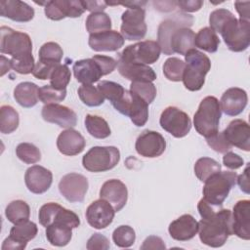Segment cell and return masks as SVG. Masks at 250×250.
<instances>
[{"instance_id": "6da1fadb", "label": "cell", "mask_w": 250, "mask_h": 250, "mask_svg": "<svg viewBox=\"0 0 250 250\" xmlns=\"http://www.w3.org/2000/svg\"><path fill=\"white\" fill-rule=\"evenodd\" d=\"M198 234L201 242L210 247L223 246L232 232L231 211L221 209L214 211L198 222Z\"/></svg>"}, {"instance_id": "7a4b0ae2", "label": "cell", "mask_w": 250, "mask_h": 250, "mask_svg": "<svg viewBox=\"0 0 250 250\" xmlns=\"http://www.w3.org/2000/svg\"><path fill=\"white\" fill-rule=\"evenodd\" d=\"M186 66L182 81L189 91L200 90L205 82V76L211 68L210 59L202 52L192 49L185 55Z\"/></svg>"}, {"instance_id": "3957f363", "label": "cell", "mask_w": 250, "mask_h": 250, "mask_svg": "<svg viewBox=\"0 0 250 250\" xmlns=\"http://www.w3.org/2000/svg\"><path fill=\"white\" fill-rule=\"evenodd\" d=\"M222 116L220 102L213 96L205 97L199 104L193 116V125L197 133L208 138L219 132V124Z\"/></svg>"}, {"instance_id": "277c9868", "label": "cell", "mask_w": 250, "mask_h": 250, "mask_svg": "<svg viewBox=\"0 0 250 250\" xmlns=\"http://www.w3.org/2000/svg\"><path fill=\"white\" fill-rule=\"evenodd\" d=\"M237 174L231 171H220L210 176L204 183L203 199L213 206H222L230 189L236 184Z\"/></svg>"}, {"instance_id": "5b68a950", "label": "cell", "mask_w": 250, "mask_h": 250, "mask_svg": "<svg viewBox=\"0 0 250 250\" xmlns=\"http://www.w3.org/2000/svg\"><path fill=\"white\" fill-rule=\"evenodd\" d=\"M120 160L115 146H93L82 158L83 167L89 172H105L113 169Z\"/></svg>"}, {"instance_id": "8992f818", "label": "cell", "mask_w": 250, "mask_h": 250, "mask_svg": "<svg viewBox=\"0 0 250 250\" xmlns=\"http://www.w3.org/2000/svg\"><path fill=\"white\" fill-rule=\"evenodd\" d=\"M220 33L230 51H245L250 44V21L232 17L223 25Z\"/></svg>"}, {"instance_id": "52a82bcc", "label": "cell", "mask_w": 250, "mask_h": 250, "mask_svg": "<svg viewBox=\"0 0 250 250\" xmlns=\"http://www.w3.org/2000/svg\"><path fill=\"white\" fill-rule=\"evenodd\" d=\"M121 114L130 117L138 127L144 126L148 119V104L138 95L126 90L122 99L113 104Z\"/></svg>"}, {"instance_id": "ba28073f", "label": "cell", "mask_w": 250, "mask_h": 250, "mask_svg": "<svg viewBox=\"0 0 250 250\" xmlns=\"http://www.w3.org/2000/svg\"><path fill=\"white\" fill-rule=\"evenodd\" d=\"M0 51L12 58L32 54V42L28 34L14 30L7 26L0 28Z\"/></svg>"}, {"instance_id": "9c48e42d", "label": "cell", "mask_w": 250, "mask_h": 250, "mask_svg": "<svg viewBox=\"0 0 250 250\" xmlns=\"http://www.w3.org/2000/svg\"><path fill=\"white\" fill-rule=\"evenodd\" d=\"M161 48L156 41L146 40L127 46L119 56V61L139 62L143 64L154 63L160 57Z\"/></svg>"}, {"instance_id": "30bf717a", "label": "cell", "mask_w": 250, "mask_h": 250, "mask_svg": "<svg viewBox=\"0 0 250 250\" xmlns=\"http://www.w3.org/2000/svg\"><path fill=\"white\" fill-rule=\"evenodd\" d=\"M162 129L175 138L186 137L191 129V120L189 116L176 106L166 107L159 119Z\"/></svg>"}, {"instance_id": "8fae6325", "label": "cell", "mask_w": 250, "mask_h": 250, "mask_svg": "<svg viewBox=\"0 0 250 250\" xmlns=\"http://www.w3.org/2000/svg\"><path fill=\"white\" fill-rule=\"evenodd\" d=\"M146 12L141 7L128 8L121 16V35L129 41L141 40L146 34Z\"/></svg>"}, {"instance_id": "7c38bea8", "label": "cell", "mask_w": 250, "mask_h": 250, "mask_svg": "<svg viewBox=\"0 0 250 250\" xmlns=\"http://www.w3.org/2000/svg\"><path fill=\"white\" fill-rule=\"evenodd\" d=\"M89 188L88 180L78 173L64 175L59 183L61 194L69 202H82Z\"/></svg>"}, {"instance_id": "4fadbf2b", "label": "cell", "mask_w": 250, "mask_h": 250, "mask_svg": "<svg viewBox=\"0 0 250 250\" xmlns=\"http://www.w3.org/2000/svg\"><path fill=\"white\" fill-rule=\"evenodd\" d=\"M193 22V18L190 15L180 13L172 18L164 20L158 26L157 30V43L161 51L165 55H172L169 41L172 33L180 27H189Z\"/></svg>"}, {"instance_id": "5bb4252c", "label": "cell", "mask_w": 250, "mask_h": 250, "mask_svg": "<svg viewBox=\"0 0 250 250\" xmlns=\"http://www.w3.org/2000/svg\"><path fill=\"white\" fill-rule=\"evenodd\" d=\"M85 11L83 2L79 0L48 1L44 8L46 17L52 21H61L64 18H78Z\"/></svg>"}, {"instance_id": "9a60e30c", "label": "cell", "mask_w": 250, "mask_h": 250, "mask_svg": "<svg viewBox=\"0 0 250 250\" xmlns=\"http://www.w3.org/2000/svg\"><path fill=\"white\" fill-rule=\"evenodd\" d=\"M135 148L141 156L154 158L160 156L165 151L166 141L160 133L146 130L138 137Z\"/></svg>"}, {"instance_id": "2e32d148", "label": "cell", "mask_w": 250, "mask_h": 250, "mask_svg": "<svg viewBox=\"0 0 250 250\" xmlns=\"http://www.w3.org/2000/svg\"><path fill=\"white\" fill-rule=\"evenodd\" d=\"M115 215V210L104 199H98L93 201L87 208L85 216L88 224L97 229H105L108 227Z\"/></svg>"}, {"instance_id": "e0dca14e", "label": "cell", "mask_w": 250, "mask_h": 250, "mask_svg": "<svg viewBox=\"0 0 250 250\" xmlns=\"http://www.w3.org/2000/svg\"><path fill=\"white\" fill-rule=\"evenodd\" d=\"M41 115L45 121L66 129L76 126L77 123L76 113L71 108L59 104H45L42 107Z\"/></svg>"}, {"instance_id": "ac0fdd59", "label": "cell", "mask_w": 250, "mask_h": 250, "mask_svg": "<svg viewBox=\"0 0 250 250\" xmlns=\"http://www.w3.org/2000/svg\"><path fill=\"white\" fill-rule=\"evenodd\" d=\"M24 182L29 191L35 194H42L50 188L53 182V174L43 166L33 165L26 170Z\"/></svg>"}, {"instance_id": "d6986e66", "label": "cell", "mask_w": 250, "mask_h": 250, "mask_svg": "<svg viewBox=\"0 0 250 250\" xmlns=\"http://www.w3.org/2000/svg\"><path fill=\"white\" fill-rule=\"evenodd\" d=\"M100 197L110 203L115 212H118L126 205L128 199L127 187L120 180H108L103 184L100 189Z\"/></svg>"}, {"instance_id": "ffe728a7", "label": "cell", "mask_w": 250, "mask_h": 250, "mask_svg": "<svg viewBox=\"0 0 250 250\" xmlns=\"http://www.w3.org/2000/svg\"><path fill=\"white\" fill-rule=\"evenodd\" d=\"M232 232L244 240L250 239V201L248 199L239 200L233 206Z\"/></svg>"}, {"instance_id": "44dd1931", "label": "cell", "mask_w": 250, "mask_h": 250, "mask_svg": "<svg viewBox=\"0 0 250 250\" xmlns=\"http://www.w3.org/2000/svg\"><path fill=\"white\" fill-rule=\"evenodd\" d=\"M248 96L245 90L237 87L229 88L222 95L220 105L222 111L229 116L240 114L247 105Z\"/></svg>"}, {"instance_id": "7402d4cb", "label": "cell", "mask_w": 250, "mask_h": 250, "mask_svg": "<svg viewBox=\"0 0 250 250\" xmlns=\"http://www.w3.org/2000/svg\"><path fill=\"white\" fill-rule=\"evenodd\" d=\"M228 142L244 151L250 150V129L243 119H234L223 131Z\"/></svg>"}, {"instance_id": "603a6c76", "label": "cell", "mask_w": 250, "mask_h": 250, "mask_svg": "<svg viewBox=\"0 0 250 250\" xmlns=\"http://www.w3.org/2000/svg\"><path fill=\"white\" fill-rule=\"evenodd\" d=\"M88 44L92 50L97 52H113L124 45V38L115 30H107L90 34Z\"/></svg>"}, {"instance_id": "cb8c5ba5", "label": "cell", "mask_w": 250, "mask_h": 250, "mask_svg": "<svg viewBox=\"0 0 250 250\" xmlns=\"http://www.w3.org/2000/svg\"><path fill=\"white\" fill-rule=\"evenodd\" d=\"M34 9L27 3L20 0L0 1V15L14 21L26 22L33 19Z\"/></svg>"}, {"instance_id": "d4e9b609", "label": "cell", "mask_w": 250, "mask_h": 250, "mask_svg": "<svg viewBox=\"0 0 250 250\" xmlns=\"http://www.w3.org/2000/svg\"><path fill=\"white\" fill-rule=\"evenodd\" d=\"M168 231L173 239L188 241L198 232V222L191 215L184 214L169 225Z\"/></svg>"}, {"instance_id": "484cf974", "label": "cell", "mask_w": 250, "mask_h": 250, "mask_svg": "<svg viewBox=\"0 0 250 250\" xmlns=\"http://www.w3.org/2000/svg\"><path fill=\"white\" fill-rule=\"evenodd\" d=\"M86 146L84 137L74 129L62 131L57 139V147L59 151L67 156H74L81 153Z\"/></svg>"}, {"instance_id": "4316f807", "label": "cell", "mask_w": 250, "mask_h": 250, "mask_svg": "<svg viewBox=\"0 0 250 250\" xmlns=\"http://www.w3.org/2000/svg\"><path fill=\"white\" fill-rule=\"evenodd\" d=\"M72 70L76 80L82 84H93L104 75L102 67L93 58L76 61Z\"/></svg>"}, {"instance_id": "83f0119b", "label": "cell", "mask_w": 250, "mask_h": 250, "mask_svg": "<svg viewBox=\"0 0 250 250\" xmlns=\"http://www.w3.org/2000/svg\"><path fill=\"white\" fill-rule=\"evenodd\" d=\"M118 72L128 80L133 81H149L152 82L156 79V73L154 70L143 63L131 62H117Z\"/></svg>"}, {"instance_id": "f1b7e54d", "label": "cell", "mask_w": 250, "mask_h": 250, "mask_svg": "<svg viewBox=\"0 0 250 250\" xmlns=\"http://www.w3.org/2000/svg\"><path fill=\"white\" fill-rule=\"evenodd\" d=\"M195 33L189 27H180L176 29L169 41L172 53H177L185 56L188 51L194 49Z\"/></svg>"}, {"instance_id": "f546056e", "label": "cell", "mask_w": 250, "mask_h": 250, "mask_svg": "<svg viewBox=\"0 0 250 250\" xmlns=\"http://www.w3.org/2000/svg\"><path fill=\"white\" fill-rule=\"evenodd\" d=\"M39 88L32 82L19 83L14 90V98L16 102L22 107H32L39 100Z\"/></svg>"}, {"instance_id": "4dcf8cb0", "label": "cell", "mask_w": 250, "mask_h": 250, "mask_svg": "<svg viewBox=\"0 0 250 250\" xmlns=\"http://www.w3.org/2000/svg\"><path fill=\"white\" fill-rule=\"evenodd\" d=\"M46 237L52 245L62 247L70 242L72 229L63 224L53 223L46 228Z\"/></svg>"}, {"instance_id": "1f68e13d", "label": "cell", "mask_w": 250, "mask_h": 250, "mask_svg": "<svg viewBox=\"0 0 250 250\" xmlns=\"http://www.w3.org/2000/svg\"><path fill=\"white\" fill-rule=\"evenodd\" d=\"M37 231H38V229L36 224L27 220L20 224H16L10 229L9 236L15 241L26 247L27 242L36 236Z\"/></svg>"}, {"instance_id": "d6a6232c", "label": "cell", "mask_w": 250, "mask_h": 250, "mask_svg": "<svg viewBox=\"0 0 250 250\" xmlns=\"http://www.w3.org/2000/svg\"><path fill=\"white\" fill-rule=\"evenodd\" d=\"M194 45L205 52L215 53L220 45V39L210 27H203L195 34Z\"/></svg>"}, {"instance_id": "836d02e7", "label": "cell", "mask_w": 250, "mask_h": 250, "mask_svg": "<svg viewBox=\"0 0 250 250\" xmlns=\"http://www.w3.org/2000/svg\"><path fill=\"white\" fill-rule=\"evenodd\" d=\"M88 133L97 139H105L110 136L111 131L108 123L101 116L87 114L84 120Z\"/></svg>"}, {"instance_id": "e575fe53", "label": "cell", "mask_w": 250, "mask_h": 250, "mask_svg": "<svg viewBox=\"0 0 250 250\" xmlns=\"http://www.w3.org/2000/svg\"><path fill=\"white\" fill-rule=\"evenodd\" d=\"M6 218L14 225L27 221L30 215V208L28 204L21 199L10 202L5 210Z\"/></svg>"}, {"instance_id": "d590c367", "label": "cell", "mask_w": 250, "mask_h": 250, "mask_svg": "<svg viewBox=\"0 0 250 250\" xmlns=\"http://www.w3.org/2000/svg\"><path fill=\"white\" fill-rule=\"evenodd\" d=\"M86 28L90 34L110 30L111 20L104 12L91 13L86 20Z\"/></svg>"}, {"instance_id": "8d00e7d4", "label": "cell", "mask_w": 250, "mask_h": 250, "mask_svg": "<svg viewBox=\"0 0 250 250\" xmlns=\"http://www.w3.org/2000/svg\"><path fill=\"white\" fill-rule=\"evenodd\" d=\"M20 123L18 111L11 105H2L0 108V131L10 134L16 131Z\"/></svg>"}, {"instance_id": "74e56055", "label": "cell", "mask_w": 250, "mask_h": 250, "mask_svg": "<svg viewBox=\"0 0 250 250\" xmlns=\"http://www.w3.org/2000/svg\"><path fill=\"white\" fill-rule=\"evenodd\" d=\"M220 171H221L220 163L210 157H201L194 164L195 176L201 182H205L210 176Z\"/></svg>"}, {"instance_id": "f35d334b", "label": "cell", "mask_w": 250, "mask_h": 250, "mask_svg": "<svg viewBox=\"0 0 250 250\" xmlns=\"http://www.w3.org/2000/svg\"><path fill=\"white\" fill-rule=\"evenodd\" d=\"M77 92L82 103L88 106H99L104 102L103 94L92 84H82Z\"/></svg>"}, {"instance_id": "ab89813d", "label": "cell", "mask_w": 250, "mask_h": 250, "mask_svg": "<svg viewBox=\"0 0 250 250\" xmlns=\"http://www.w3.org/2000/svg\"><path fill=\"white\" fill-rule=\"evenodd\" d=\"M97 88L103 94L104 99H107L112 105L122 99L126 91L120 84L108 80H102L99 82Z\"/></svg>"}, {"instance_id": "60d3db41", "label": "cell", "mask_w": 250, "mask_h": 250, "mask_svg": "<svg viewBox=\"0 0 250 250\" xmlns=\"http://www.w3.org/2000/svg\"><path fill=\"white\" fill-rule=\"evenodd\" d=\"M185 66V62L180 60L179 58H168L163 64V74L170 81H182Z\"/></svg>"}, {"instance_id": "b9f144b4", "label": "cell", "mask_w": 250, "mask_h": 250, "mask_svg": "<svg viewBox=\"0 0 250 250\" xmlns=\"http://www.w3.org/2000/svg\"><path fill=\"white\" fill-rule=\"evenodd\" d=\"M136 239V233L132 227L130 226H119L112 233V240L114 244L121 248H128L132 246Z\"/></svg>"}, {"instance_id": "7bdbcfd3", "label": "cell", "mask_w": 250, "mask_h": 250, "mask_svg": "<svg viewBox=\"0 0 250 250\" xmlns=\"http://www.w3.org/2000/svg\"><path fill=\"white\" fill-rule=\"evenodd\" d=\"M130 91L141 97L147 104H151L156 97V87L149 81H133Z\"/></svg>"}, {"instance_id": "ee69618b", "label": "cell", "mask_w": 250, "mask_h": 250, "mask_svg": "<svg viewBox=\"0 0 250 250\" xmlns=\"http://www.w3.org/2000/svg\"><path fill=\"white\" fill-rule=\"evenodd\" d=\"M20 160L26 164H34L41 159V152L37 146L30 143H21L16 148Z\"/></svg>"}, {"instance_id": "f6af8a7d", "label": "cell", "mask_w": 250, "mask_h": 250, "mask_svg": "<svg viewBox=\"0 0 250 250\" xmlns=\"http://www.w3.org/2000/svg\"><path fill=\"white\" fill-rule=\"evenodd\" d=\"M38 56L40 61L61 63L63 56V51L58 43L47 42L41 46Z\"/></svg>"}, {"instance_id": "bcb514c9", "label": "cell", "mask_w": 250, "mask_h": 250, "mask_svg": "<svg viewBox=\"0 0 250 250\" xmlns=\"http://www.w3.org/2000/svg\"><path fill=\"white\" fill-rule=\"evenodd\" d=\"M71 78V72L70 69L66 64L60 63L55 70L53 71L51 77H50V85H52L56 89L63 90L66 89V86L68 85Z\"/></svg>"}, {"instance_id": "7dc6e473", "label": "cell", "mask_w": 250, "mask_h": 250, "mask_svg": "<svg viewBox=\"0 0 250 250\" xmlns=\"http://www.w3.org/2000/svg\"><path fill=\"white\" fill-rule=\"evenodd\" d=\"M65 96H66V89H63V90L56 89L52 85H45L39 88V93H38L39 100L45 104H58L63 101Z\"/></svg>"}, {"instance_id": "c3c4849f", "label": "cell", "mask_w": 250, "mask_h": 250, "mask_svg": "<svg viewBox=\"0 0 250 250\" xmlns=\"http://www.w3.org/2000/svg\"><path fill=\"white\" fill-rule=\"evenodd\" d=\"M12 68L20 74H29L32 73L35 62L32 54H25L19 57H14L11 59Z\"/></svg>"}, {"instance_id": "681fc988", "label": "cell", "mask_w": 250, "mask_h": 250, "mask_svg": "<svg viewBox=\"0 0 250 250\" xmlns=\"http://www.w3.org/2000/svg\"><path fill=\"white\" fill-rule=\"evenodd\" d=\"M232 17H234L233 14L227 9H217L213 11L209 17L210 28L214 30L216 33H220V30L223 27V25Z\"/></svg>"}, {"instance_id": "f907efd6", "label": "cell", "mask_w": 250, "mask_h": 250, "mask_svg": "<svg viewBox=\"0 0 250 250\" xmlns=\"http://www.w3.org/2000/svg\"><path fill=\"white\" fill-rule=\"evenodd\" d=\"M208 146L219 153H226L231 149V145L228 142L223 132H217L216 134L206 138Z\"/></svg>"}, {"instance_id": "816d5d0a", "label": "cell", "mask_w": 250, "mask_h": 250, "mask_svg": "<svg viewBox=\"0 0 250 250\" xmlns=\"http://www.w3.org/2000/svg\"><path fill=\"white\" fill-rule=\"evenodd\" d=\"M60 207H61V205L56 202H49V203L42 205L39 210V214H38L39 223L45 228L50 226Z\"/></svg>"}, {"instance_id": "f5cc1de1", "label": "cell", "mask_w": 250, "mask_h": 250, "mask_svg": "<svg viewBox=\"0 0 250 250\" xmlns=\"http://www.w3.org/2000/svg\"><path fill=\"white\" fill-rule=\"evenodd\" d=\"M60 63L56 62H44V61H38L35 63L34 69L32 71V74L35 78L40 79V80H46L50 79L53 71L55 68L59 65Z\"/></svg>"}, {"instance_id": "db71d44e", "label": "cell", "mask_w": 250, "mask_h": 250, "mask_svg": "<svg viewBox=\"0 0 250 250\" xmlns=\"http://www.w3.org/2000/svg\"><path fill=\"white\" fill-rule=\"evenodd\" d=\"M86 247L88 250H107L110 245L108 239L104 235L97 232L88 239Z\"/></svg>"}, {"instance_id": "11a10c76", "label": "cell", "mask_w": 250, "mask_h": 250, "mask_svg": "<svg viewBox=\"0 0 250 250\" xmlns=\"http://www.w3.org/2000/svg\"><path fill=\"white\" fill-rule=\"evenodd\" d=\"M93 59L100 64L104 75L111 73L117 66V61H115L113 58L108 56L95 55Z\"/></svg>"}, {"instance_id": "9f6ffc18", "label": "cell", "mask_w": 250, "mask_h": 250, "mask_svg": "<svg viewBox=\"0 0 250 250\" xmlns=\"http://www.w3.org/2000/svg\"><path fill=\"white\" fill-rule=\"evenodd\" d=\"M223 163L226 167L235 170V169H238L241 166H243L244 161H243V158L241 156H239L238 154L231 152V151H228L223 156Z\"/></svg>"}, {"instance_id": "6f0895ef", "label": "cell", "mask_w": 250, "mask_h": 250, "mask_svg": "<svg viewBox=\"0 0 250 250\" xmlns=\"http://www.w3.org/2000/svg\"><path fill=\"white\" fill-rule=\"evenodd\" d=\"M166 248V245L165 243L163 242V240L159 237V236H156V235H149L147 236L142 246H141V249L142 250H148V249H165Z\"/></svg>"}, {"instance_id": "680465c9", "label": "cell", "mask_w": 250, "mask_h": 250, "mask_svg": "<svg viewBox=\"0 0 250 250\" xmlns=\"http://www.w3.org/2000/svg\"><path fill=\"white\" fill-rule=\"evenodd\" d=\"M203 5V1L201 0H186V1H177V6L184 12H196L200 10Z\"/></svg>"}, {"instance_id": "91938a15", "label": "cell", "mask_w": 250, "mask_h": 250, "mask_svg": "<svg viewBox=\"0 0 250 250\" xmlns=\"http://www.w3.org/2000/svg\"><path fill=\"white\" fill-rule=\"evenodd\" d=\"M234 6H235V9H236L237 13L239 14L240 20L249 21V19H250V12H249L250 2L249 1H245V2L235 1Z\"/></svg>"}, {"instance_id": "94428289", "label": "cell", "mask_w": 250, "mask_h": 250, "mask_svg": "<svg viewBox=\"0 0 250 250\" xmlns=\"http://www.w3.org/2000/svg\"><path fill=\"white\" fill-rule=\"evenodd\" d=\"M236 181H237V184H238L240 189L243 192L249 194V192H250V190H249L250 186H249V165L248 164H247L244 172L241 175L237 176Z\"/></svg>"}, {"instance_id": "6125c7cd", "label": "cell", "mask_w": 250, "mask_h": 250, "mask_svg": "<svg viewBox=\"0 0 250 250\" xmlns=\"http://www.w3.org/2000/svg\"><path fill=\"white\" fill-rule=\"evenodd\" d=\"M83 5L85 7V10L90 11L91 13H96V12H103L107 4L104 1H82Z\"/></svg>"}, {"instance_id": "be15d7a7", "label": "cell", "mask_w": 250, "mask_h": 250, "mask_svg": "<svg viewBox=\"0 0 250 250\" xmlns=\"http://www.w3.org/2000/svg\"><path fill=\"white\" fill-rule=\"evenodd\" d=\"M24 248H25V246L15 241L10 236H8L3 241V244H2V250H22Z\"/></svg>"}, {"instance_id": "e7e4bbea", "label": "cell", "mask_w": 250, "mask_h": 250, "mask_svg": "<svg viewBox=\"0 0 250 250\" xmlns=\"http://www.w3.org/2000/svg\"><path fill=\"white\" fill-rule=\"evenodd\" d=\"M10 68H12L11 60H8L4 56H1V75L3 76L7 71H9Z\"/></svg>"}, {"instance_id": "03108f58", "label": "cell", "mask_w": 250, "mask_h": 250, "mask_svg": "<svg viewBox=\"0 0 250 250\" xmlns=\"http://www.w3.org/2000/svg\"><path fill=\"white\" fill-rule=\"evenodd\" d=\"M146 4V1H127V2H122L119 3V5L125 6L127 8H135V7H141L143 8V6H145Z\"/></svg>"}]
</instances>
